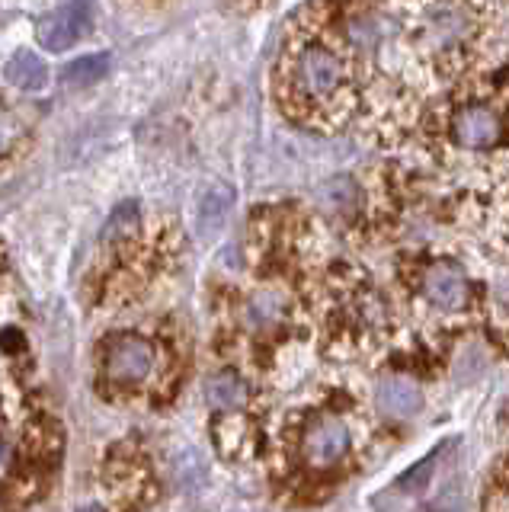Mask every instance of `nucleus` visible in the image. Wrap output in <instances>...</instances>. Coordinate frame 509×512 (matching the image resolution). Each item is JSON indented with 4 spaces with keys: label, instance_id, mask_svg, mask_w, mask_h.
<instances>
[{
    "label": "nucleus",
    "instance_id": "nucleus-1",
    "mask_svg": "<svg viewBox=\"0 0 509 512\" xmlns=\"http://www.w3.org/2000/svg\"><path fill=\"white\" fill-rule=\"evenodd\" d=\"M273 80L285 116L317 132L346 128L369 90L327 7L305 10L285 32Z\"/></svg>",
    "mask_w": 509,
    "mask_h": 512
},
{
    "label": "nucleus",
    "instance_id": "nucleus-2",
    "mask_svg": "<svg viewBox=\"0 0 509 512\" xmlns=\"http://www.w3.org/2000/svg\"><path fill=\"white\" fill-rule=\"evenodd\" d=\"M401 45V87L410 96L455 87L471 64L487 58V0H381Z\"/></svg>",
    "mask_w": 509,
    "mask_h": 512
},
{
    "label": "nucleus",
    "instance_id": "nucleus-3",
    "mask_svg": "<svg viewBox=\"0 0 509 512\" xmlns=\"http://www.w3.org/2000/svg\"><path fill=\"white\" fill-rule=\"evenodd\" d=\"M439 128L461 151H490V148H497L506 135L500 109L474 93H468L465 100L455 103L449 109V116L439 122Z\"/></svg>",
    "mask_w": 509,
    "mask_h": 512
},
{
    "label": "nucleus",
    "instance_id": "nucleus-4",
    "mask_svg": "<svg viewBox=\"0 0 509 512\" xmlns=\"http://www.w3.org/2000/svg\"><path fill=\"white\" fill-rule=\"evenodd\" d=\"M154 343L138 333L109 336L103 346V375L109 384H141L154 372Z\"/></svg>",
    "mask_w": 509,
    "mask_h": 512
},
{
    "label": "nucleus",
    "instance_id": "nucleus-5",
    "mask_svg": "<svg viewBox=\"0 0 509 512\" xmlns=\"http://www.w3.org/2000/svg\"><path fill=\"white\" fill-rule=\"evenodd\" d=\"M93 26V4L90 0H65L52 13L39 20V45L45 52H68L71 45L81 42Z\"/></svg>",
    "mask_w": 509,
    "mask_h": 512
},
{
    "label": "nucleus",
    "instance_id": "nucleus-6",
    "mask_svg": "<svg viewBox=\"0 0 509 512\" xmlns=\"http://www.w3.org/2000/svg\"><path fill=\"white\" fill-rule=\"evenodd\" d=\"M349 452V429L337 416H321L305 436V461L317 471L337 468Z\"/></svg>",
    "mask_w": 509,
    "mask_h": 512
},
{
    "label": "nucleus",
    "instance_id": "nucleus-7",
    "mask_svg": "<svg viewBox=\"0 0 509 512\" xmlns=\"http://www.w3.org/2000/svg\"><path fill=\"white\" fill-rule=\"evenodd\" d=\"M468 292H471V288H468L465 272H461V266H455L449 260H439V263H433L423 272V295L442 311L465 308Z\"/></svg>",
    "mask_w": 509,
    "mask_h": 512
},
{
    "label": "nucleus",
    "instance_id": "nucleus-8",
    "mask_svg": "<svg viewBox=\"0 0 509 512\" xmlns=\"http://www.w3.org/2000/svg\"><path fill=\"white\" fill-rule=\"evenodd\" d=\"M378 407L394 420H410L423 407V394L410 378H385L378 384Z\"/></svg>",
    "mask_w": 509,
    "mask_h": 512
},
{
    "label": "nucleus",
    "instance_id": "nucleus-9",
    "mask_svg": "<svg viewBox=\"0 0 509 512\" xmlns=\"http://www.w3.org/2000/svg\"><path fill=\"white\" fill-rule=\"evenodd\" d=\"M4 77L20 90H42L49 84V68L36 52H17L4 64Z\"/></svg>",
    "mask_w": 509,
    "mask_h": 512
},
{
    "label": "nucleus",
    "instance_id": "nucleus-10",
    "mask_svg": "<svg viewBox=\"0 0 509 512\" xmlns=\"http://www.w3.org/2000/svg\"><path fill=\"white\" fill-rule=\"evenodd\" d=\"M205 400H209V407L215 410H237L247 400V384L231 372L215 375L205 384Z\"/></svg>",
    "mask_w": 509,
    "mask_h": 512
},
{
    "label": "nucleus",
    "instance_id": "nucleus-11",
    "mask_svg": "<svg viewBox=\"0 0 509 512\" xmlns=\"http://www.w3.org/2000/svg\"><path fill=\"white\" fill-rule=\"evenodd\" d=\"M231 205H234V192L228 186H215V189L205 192V199L199 205V231L212 237L221 224L228 221Z\"/></svg>",
    "mask_w": 509,
    "mask_h": 512
},
{
    "label": "nucleus",
    "instance_id": "nucleus-12",
    "mask_svg": "<svg viewBox=\"0 0 509 512\" xmlns=\"http://www.w3.org/2000/svg\"><path fill=\"white\" fill-rule=\"evenodd\" d=\"M106 74H109V55L100 52V55H81L71 64H65L61 80H65L68 87H90V84H100Z\"/></svg>",
    "mask_w": 509,
    "mask_h": 512
},
{
    "label": "nucleus",
    "instance_id": "nucleus-13",
    "mask_svg": "<svg viewBox=\"0 0 509 512\" xmlns=\"http://www.w3.org/2000/svg\"><path fill=\"white\" fill-rule=\"evenodd\" d=\"M282 314H285V298L279 292H260L247 308L250 327H269V324H276Z\"/></svg>",
    "mask_w": 509,
    "mask_h": 512
},
{
    "label": "nucleus",
    "instance_id": "nucleus-14",
    "mask_svg": "<svg viewBox=\"0 0 509 512\" xmlns=\"http://www.w3.org/2000/svg\"><path fill=\"white\" fill-rule=\"evenodd\" d=\"M20 135H23L20 119L13 116L10 109H0V157H7L13 148H17Z\"/></svg>",
    "mask_w": 509,
    "mask_h": 512
},
{
    "label": "nucleus",
    "instance_id": "nucleus-15",
    "mask_svg": "<svg viewBox=\"0 0 509 512\" xmlns=\"http://www.w3.org/2000/svg\"><path fill=\"white\" fill-rule=\"evenodd\" d=\"M433 464H436V455H429L423 464H417L413 471H407L404 474V480H401V490H407V493H417V490H423L426 484H429V471H433Z\"/></svg>",
    "mask_w": 509,
    "mask_h": 512
},
{
    "label": "nucleus",
    "instance_id": "nucleus-16",
    "mask_svg": "<svg viewBox=\"0 0 509 512\" xmlns=\"http://www.w3.org/2000/svg\"><path fill=\"white\" fill-rule=\"evenodd\" d=\"M77 512H106L103 506H97V503H93V506H84V509H77Z\"/></svg>",
    "mask_w": 509,
    "mask_h": 512
},
{
    "label": "nucleus",
    "instance_id": "nucleus-17",
    "mask_svg": "<svg viewBox=\"0 0 509 512\" xmlns=\"http://www.w3.org/2000/svg\"><path fill=\"white\" fill-rule=\"evenodd\" d=\"M4 458H7V448H4V439H0V464H4Z\"/></svg>",
    "mask_w": 509,
    "mask_h": 512
}]
</instances>
